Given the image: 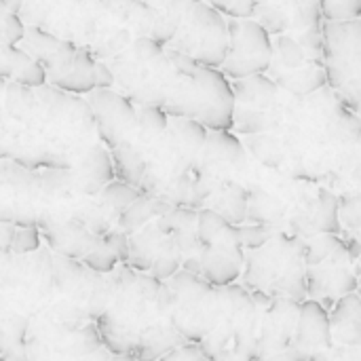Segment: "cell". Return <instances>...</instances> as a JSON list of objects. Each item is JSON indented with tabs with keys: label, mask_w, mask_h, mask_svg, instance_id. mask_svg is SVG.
Returning <instances> with one entry per match:
<instances>
[{
	"label": "cell",
	"mask_w": 361,
	"mask_h": 361,
	"mask_svg": "<svg viewBox=\"0 0 361 361\" xmlns=\"http://www.w3.org/2000/svg\"><path fill=\"white\" fill-rule=\"evenodd\" d=\"M307 241L292 233H275L264 245L245 250L243 288L275 298L307 300Z\"/></svg>",
	"instance_id": "obj_1"
},
{
	"label": "cell",
	"mask_w": 361,
	"mask_h": 361,
	"mask_svg": "<svg viewBox=\"0 0 361 361\" xmlns=\"http://www.w3.org/2000/svg\"><path fill=\"white\" fill-rule=\"evenodd\" d=\"M307 298L317 300L328 313L336 300L360 290L355 258L341 235H317L307 239Z\"/></svg>",
	"instance_id": "obj_2"
},
{
	"label": "cell",
	"mask_w": 361,
	"mask_h": 361,
	"mask_svg": "<svg viewBox=\"0 0 361 361\" xmlns=\"http://www.w3.org/2000/svg\"><path fill=\"white\" fill-rule=\"evenodd\" d=\"M322 51L326 85L345 108L361 116V19L326 21Z\"/></svg>",
	"instance_id": "obj_3"
},
{
	"label": "cell",
	"mask_w": 361,
	"mask_h": 361,
	"mask_svg": "<svg viewBox=\"0 0 361 361\" xmlns=\"http://www.w3.org/2000/svg\"><path fill=\"white\" fill-rule=\"evenodd\" d=\"M220 294V319L214 332L199 343L203 353L209 357L231 353L254 357L256 328H258V309L252 298V292L243 286L231 283L218 288Z\"/></svg>",
	"instance_id": "obj_4"
},
{
	"label": "cell",
	"mask_w": 361,
	"mask_h": 361,
	"mask_svg": "<svg viewBox=\"0 0 361 361\" xmlns=\"http://www.w3.org/2000/svg\"><path fill=\"white\" fill-rule=\"evenodd\" d=\"M199 66L222 68L228 51V25L220 11L203 0H186L184 17L178 34L169 42Z\"/></svg>",
	"instance_id": "obj_5"
},
{
	"label": "cell",
	"mask_w": 361,
	"mask_h": 361,
	"mask_svg": "<svg viewBox=\"0 0 361 361\" xmlns=\"http://www.w3.org/2000/svg\"><path fill=\"white\" fill-rule=\"evenodd\" d=\"M231 85L235 93L233 129L243 135H262L273 131L286 110L277 82L267 74H258Z\"/></svg>",
	"instance_id": "obj_6"
},
{
	"label": "cell",
	"mask_w": 361,
	"mask_h": 361,
	"mask_svg": "<svg viewBox=\"0 0 361 361\" xmlns=\"http://www.w3.org/2000/svg\"><path fill=\"white\" fill-rule=\"evenodd\" d=\"M226 25L228 51L220 72L233 80L267 74L273 59V40L269 30L252 17H228Z\"/></svg>",
	"instance_id": "obj_7"
},
{
	"label": "cell",
	"mask_w": 361,
	"mask_h": 361,
	"mask_svg": "<svg viewBox=\"0 0 361 361\" xmlns=\"http://www.w3.org/2000/svg\"><path fill=\"white\" fill-rule=\"evenodd\" d=\"M311 51L288 34H279L273 42L271 78L292 97H309L326 87V70L322 59H311Z\"/></svg>",
	"instance_id": "obj_8"
},
{
	"label": "cell",
	"mask_w": 361,
	"mask_h": 361,
	"mask_svg": "<svg viewBox=\"0 0 361 361\" xmlns=\"http://www.w3.org/2000/svg\"><path fill=\"white\" fill-rule=\"evenodd\" d=\"M252 298L258 309V328L252 360L258 361L290 347L298 326L300 302L281 296H267L260 292H252Z\"/></svg>",
	"instance_id": "obj_9"
},
{
	"label": "cell",
	"mask_w": 361,
	"mask_h": 361,
	"mask_svg": "<svg viewBox=\"0 0 361 361\" xmlns=\"http://www.w3.org/2000/svg\"><path fill=\"white\" fill-rule=\"evenodd\" d=\"M245 267V250L241 245L239 226L228 224L226 231L201 254V277L214 288H224L241 279Z\"/></svg>",
	"instance_id": "obj_10"
},
{
	"label": "cell",
	"mask_w": 361,
	"mask_h": 361,
	"mask_svg": "<svg viewBox=\"0 0 361 361\" xmlns=\"http://www.w3.org/2000/svg\"><path fill=\"white\" fill-rule=\"evenodd\" d=\"M89 106L95 114L99 137L110 148L129 142L127 135L137 129V112L125 95L110 89H93L89 93Z\"/></svg>",
	"instance_id": "obj_11"
},
{
	"label": "cell",
	"mask_w": 361,
	"mask_h": 361,
	"mask_svg": "<svg viewBox=\"0 0 361 361\" xmlns=\"http://www.w3.org/2000/svg\"><path fill=\"white\" fill-rule=\"evenodd\" d=\"M334 341L330 328V313L317 300L307 298L305 302H300L298 326L288 349L298 357V361H309L313 355L330 349Z\"/></svg>",
	"instance_id": "obj_12"
},
{
	"label": "cell",
	"mask_w": 361,
	"mask_h": 361,
	"mask_svg": "<svg viewBox=\"0 0 361 361\" xmlns=\"http://www.w3.org/2000/svg\"><path fill=\"white\" fill-rule=\"evenodd\" d=\"M341 203L330 190H319L317 199L296 214L292 220V235L300 239H313L317 235H341Z\"/></svg>",
	"instance_id": "obj_13"
},
{
	"label": "cell",
	"mask_w": 361,
	"mask_h": 361,
	"mask_svg": "<svg viewBox=\"0 0 361 361\" xmlns=\"http://www.w3.org/2000/svg\"><path fill=\"white\" fill-rule=\"evenodd\" d=\"M40 228H42V237L47 239V243L68 258L82 260L102 241V237H97L82 222H76V220L57 222V220L42 218Z\"/></svg>",
	"instance_id": "obj_14"
},
{
	"label": "cell",
	"mask_w": 361,
	"mask_h": 361,
	"mask_svg": "<svg viewBox=\"0 0 361 361\" xmlns=\"http://www.w3.org/2000/svg\"><path fill=\"white\" fill-rule=\"evenodd\" d=\"M330 328L334 345L361 347V296L360 292L347 294L336 300L330 311Z\"/></svg>",
	"instance_id": "obj_15"
},
{
	"label": "cell",
	"mask_w": 361,
	"mask_h": 361,
	"mask_svg": "<svg viewBox=\"0 0 361 361\" xmlns=\"http://www.w3.org/2000/svg\"><path fill=\"white\" fill-rule=\"evenodd\" d=\"M47 80L72 93H91L95 89V61L89 51L76 49L74 57L59 70L47 72Z\"/></svg>",
	"instance_id": "obj_16"
},
{
	"label": "cell",
	"mask_w": 361,
	"mask_h": 361,
	"mask_svg": "<svg viewBox=\"0 0 361 361\" xmlns=\"http://www.w3.org/2000/svg\"><path fill=\"white\" fill-rule=\"evenodd\" d=\"M188 341L173 328V324L169 326H150L135 343L129 355H133L140 361H157L163 355H167L169 351L186 345Z\"/></svg>",
	"instance_id": "obj_17"
},
{
	"label": "cell",
	"mask_w": 361,
	"mask_h": 361,
	"mask_svg": "<svg viewBox=\"0 0 361 361\" xmlns=\"http://www.w3.org/2000/svg\"><path fill=\"white\" fill-rule=\"evenodd\" d=\"M112 180H114V165H112L110 152L102 144L91 146L89 152L85 154L80 176L76 178L78 188L85 195H99L102 188L110 184Z\"/></svg>",
	"instance_id": "obj_18"
},
{
	"label": "cell",
	"mask_w": 361,
	"mask_h": 361,
	"mask_svg": "<svg viewBox=\"0 0 361 361\" xmlns=\"http://www.w3.org/2000/svg\"><path fill=\"white\" fill-rule=\"evenodd\" d=\"M173 207L171 201L157 197V195H146L142 192L121 216H118V231L125 235H135L142 231L150 220H159Z\"/></svg>",
	"instance_id": "obj_19"
},
{
	"label": "cell",
	"mask_w": 361,
	"mask_h": 361,
	"mask_svg": "<svg viewBox=\"0 0 361 361\" xmlns=\"http://www.w3.org/2000/svg\"><path fill=\"white\" fill-rule=\"evenodd\" d=\"M207 209H214L216 214H220L228 224L241 226L245 224L247 214H250L247 190L239 186L237 182H226L212 192V205Z\"/></svg>",
	"instance_id": "obj_20"
},
{
	"label": "cell",
	"mask_w": 361,
	"mask_h": 361,
	"mask_svg": "<svg viewBox=\"0 0 361 361\" xmlns=\"http://www.w3.org/2000/svg\"><path fill=\"white\" fill-rule=\"evenodd\" d=\"M112 157V165H114V178H118L121 182L140 188L142 180L148 171V163L142 157V152L131 144V142H123L116 148H112L110 152Z\"/></svg>",
	"instance_id": "obj_21"
},
{
	"label": "cell",
	"mask_w": 361,
	"mask_h": 361,
	"mask_svg": "<svg viewBox=\"0 0 361 361\" xmlns=\"http://www.w3.org/2000/svg\"><path fill=\"white\" fill-rule=\"evenodd\" d=\"M338 203H341V224H343L341 235L351 237L361 245V190L345 192L343 197H338Z\"/></svg>",
	"instance_id": "obj_22"
},
{
	"label": "cell",
	"mask_w": 361,
	"mask_h": 361,
	"mask_svg": "<svg viewBox=\"0 0 361 361\" xmlns=\"http://www.w3.org/2000/svg\"><path fill=\"white\" fill-rule=\"evenodd\" d=\"M140 195H142L140 188L129 186V184L121 182V180H112L110 184H106V186L102 188L99 199H102L104 205H108L110 209H114V212L121 216V214H123Z\"/></svg>",
	"instance_id": "obj_23"
},
{
	"label": "cell",
	"mask_w": 361,
	"mask_h": 361,
	"mask_svg": "<svg viewBox=\"0 0 361 361\" xmlns=\"http://www.w3.org/2000/svg\"><path fill=\"white\" fill-rule=\"evenodd\" d=\"M169 127V116L161 110V108H152V106H144L137 112V129L142 133L144 140H159Z\"/></svg>",
	"instance_id": "obj_24"
},
{
	"label": "cell",
	"mask_w": 361,
	"mask_h": 361,
	"mask_svg": "<svg viewBox=\"0 0 361 361\" xmlns=\"http://www.w3.org/2000/svg\"><path fill=\"white\" fill-rule=\"evenodd\" d=\"M226 226H228V222L220 214H216L214 209H207V207L199 209V216H197V239H199L201 247L212 245L226 231Z\"/></svg>",
	"instance_id": "obj_25"
},
{
	"label": "cell",
	"mask_w": 361,
	"mask_h": 361,
	"mask_svg": "<svg viewBox=\"0 0 361 361\" xmlns=\"http://www.w3.org/2000/svg\"><path fill=\"white\" fill-rule=\"evenodd\" d=\"M319 8L326 21L361 19V0H319Z\"/></svg>",
	"instance_id": "obj_26"
},
{
	"label": "cell",
	"mask_w": 361,
	"mask_h": 361,
	"mask_svg": "<svg viewBox=\"0 0 361 361\" xmlns=\"http://www.w3.org/2000/svg\"><path fill=\"white\" fill-rule=\"evenodd\" d=\"M277 231L271 224H250V226H239V237L243 250H256L264 245Z\"/></svg>",
	"instance_id": "obj_27"
},
{
	"label": "cell",
	"mask_w": 361,
	"mask_h": 361,
	"mask_svg": "<svg viewBox=\"0 0 361 361\" xmlns=\"http://www.w3.org/2000/svg\"><path fill=\"white\" fill-rule=\"evenodd\" d=\"M209 4L216 11L228 17H239V19L254 17L258 11V0H209Z\"/></svg>",
	"instance_id": "obj_28"
},
{
	"label": "cell",
	"mask_w": 361,
	"mask_h": 361,
	"mask_svg": "<svg viewBox=\"0 0 361 361\" xmlns=\"http://www.w3.org/2000/svg\"><path fill=\"white\" fill-rule=\"evenodd\" d=\"M82 262L91 269V271H95V273H110L114 267H116V256L99 241L85 258H82Z\"/></svg>",
	"instance_id": "obj_29"
},
{
	"label": "cell",
	"mask_w": 361,
	"mask_h": 361,
	"mask_svg": "<svg viewBox=\"0 0 361 361\" xmlns=\"http://www.w3.org/2000/svg\"><path fill=\"white\" fill-rule=\"evenodd\" d=\"M163 47L159 42H154L152 38L148 36H140L131 42V53H133V59L135 61H142V63H150L154 61L157 57L163 55Z\"/></svg>",
	"instance_id": "obj_30"
},
{
	"label": "cell",
	"mask_w": 361,
	"mask_h": 361,
	"mask_svg": "<svg viewBox=\"0 0 361 361\" xmlns=\"http://www.w3.org/2000/svg\"><path fill=\"white\" fill-rule=\"evenodd\" d=\"M38 245H40V233H38L36 226L17 228L15 237H13V243H11V252L13 254H30V252H36Z\"/></svg>",
	"instance_id": "obj_31"
},
{
	"label": "cell",
	"mask_w": 361,
	"mask_h": 361,
	"mask_svg": "<svg viewBox=\"0 0 361 361\" xmlns=\"http://www.w3.org/2000/svg\"><path fill=\"white\" fill-rule=\"evenodd\" d=\"M15 82L23 87H32V89L42 87L47 82V70L38 61H30L15 74Z\"/></svg>",
	"instance_id": "obj_32"
},
{
	"label": "cell",
	"mask_w": 361,
	"mask_h": 361,
	"mask_svg": "<svg viewBox=\"0 0 361 361\" xmlns=\"http://www.w3.org/2000/svg\"><path fill=\"white\" fill-rule=\"evenodd\" d=\"M309 361H361V347L332 345L330 349L313 355Z\"/></svg>",
	"instance_id": "obj_33"
},
{
	"label": "cell",
	"mask_w": 361,
	"mask_h": 361,
	"mask_svg": "<svg viewBox=\"0 0 361 361\" xmlns=\"http://www.w3.org/2000/svg\"><path fill=\"white\" fill-rule=\"evenodd\" d=\"M102 243L116 256L118 262H129V239L123 231H108L102 237Z\"/></svg>",
	"instance_id": "obj_34"
},
{
	"label": "cell",
	"mask_w": 361,
	"mask_h": 361,
	"mask_svg": "<svg viewBox=\"0 0 361 361\" xmlns=\"http://www.w3.org/2000/svg\"><path fill=\"white\" fill-rule=\"evenodd\" d=\"M157 361H209V360H207V355L203 353L201 345H197V343H186V345H182V347H178V349H173V351H169L167 355H163L161 360H157Z\"/></svg>",
	"instance_id": "obj_35"
},
{
	"label": "cell",
	"mask_w": 361,
	"mask_h": 361,
	"mask_svg": "<svg viewBox=\"0 0 361 361\" xmlns=\"http://www.w3.org/2000/svg\"><path fill=\"white\" fill-rule=\"evenodd\" d=\"M76 345H78V347H76V355H89V353L97 351L99 345H102V338H99L97 328H95V326H87V328L80 332Z\"/></svg>",
	"instance_id": "obj_36"
},
{
	"label": "cell",
	"mask_w": 361,
	"mask_h": 361,
	"mask_svg": "<svg viewBox=\"0 0 361 361\" xmlns=\"http://www.w3.org/2000/svg\"><path fill=\"white\" fill-rule=\"evenodd\" d=\"M116 76L104 61H95V89H110Z\"/></svg>",
	"instance_id": "obj_37"
},
{
	"label": "cell",
	"mask_w": 361,
	"mask_h": 361,
	"mask_svg": "<svg viewBox=\"0 0 361 361\" xmlns=\"http://www.w3.org/2000/svg\"><path fill=\"white\" fill-rule=\"evenodd\" d=\"M17 226L11 222H0V252H11V243L15 237Z\"/></svg>",
	"instance_id": "obj_38"
},
{
	"label": "cell",
	"mask_w": 361,
	"mask_h": 361,
	"mask_svg": "<svg viewBox=\"0 0 361 361\" xmlns=\"http://www.w3.org/2000/svg\"><path fill=\"white\" fill-rule=\"evenodd\" d=\"M209 361H254V360H250V357H243V355H231V353H222V355L209 357Z\"/></svg>",
	"instance_id": "obj_39"
},
{
	"label": "cell",
	"mask_w": 361,
	"mask_h": 361,
	"mask_svg": "<svg viewBox=\"0 0 361 361\" xmlns=\"http://www.w3.org/2000/svg\"><path fill=\"white\" fill-rule=\"evenodd\" d=\"M355 277H357V286H360L361 290V252L360 256H357V260H355Z\"/></svg>",
	"instance_id": "obj_40"
},
{
	"label": "cell",
	"mask_w": 361,
	"mask_h": 361,
	"mask_svg": "<svg viewBox=\"0 0 361 361\" xmlns=\"http://www.w3.org/2000/svg\"><path fill=\"white\" fill-rule=\"evenodd\" d=\"M6 334H4V330H2V324H0V355L4 353V347H6Z\"/></svg>",
	"instance_id": "obj_41"
},
{
	"label": "cell",
	"mask_w": 361,
	"mask_h": 361,
	"mask_svg": "<svg viewBox=\"0 0 361 361\" xmlns=\"http://www.w3.org/2000/svg\"><path fill=\"white\" fill-rule=\"evenodd\" d=\"M0 361H8V360H6V357H4V355H0Z\"/></svg>",
	"instance_id": "obj_42"
},
{
	"label": "cell",
	"mask_w": 361,
	"mask_h": 361,
	"mask_svg": "<svg viewBox=\"0 0 361 361\" xmlns=\"http://www.w3.org/2000/svg\"><path fill=\"white\" fill-rule=\"evenodd\" d=\"M360 176H361V157H360Z\"/></svg>",
	"instance_id": "obj_43"
},
{
	"label": "cell",
	"mask_w": 361,
	"mask_h": 361,
	"mask_svg": "<svg viewBox=\"0 0 361 361\" xmlns=\"http://www.w3.org/2000/svg\"><path fill=\"white\" fill-rule=\"evenodd\" d=\"M357 292H360V296H361V290H357Z\"/></svg>",
	"instance_id": "obj_44"
}]
</instances>
